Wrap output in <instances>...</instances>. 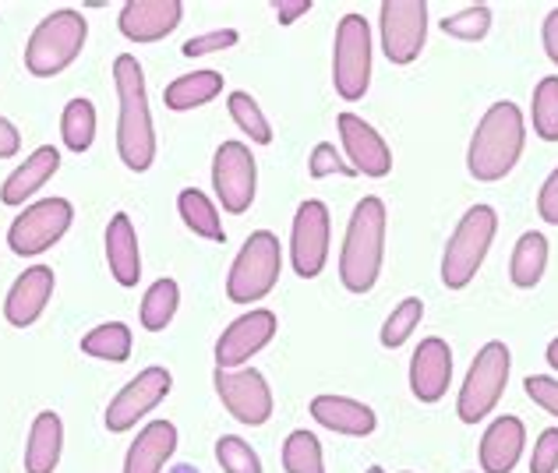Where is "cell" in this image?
<instances>
[{"instance_id": "obj_10", "label": "cell", "mask_w": 558, "mask_h": 473, "mask_svg": "<svg viewBox=\"0 0 558 473\" xmlns=\"http://www.w3.org/2000/svg\"><path fill=\"white\" fill-rule=\"evenodd\" d=\"M213 386L233 421L262 427L272 417V389L255 367H216Z\"/></svg>"}, {"instance_id": "obj_24", "label": "cell", "mask_w": 558, "mask_h": 473, "mask_svg": "<svg viewBox=\"0 0 558 473\" xmlns=\"http://www.w3.org/2000/svg\"><path fill=\"white\" fill-rule=\"evenodd\" d=\"M57 170H61V153H57L53 145H39V149L4 181V187H0V202L25 205V198H33Z\"/></svg>"}, {"instance_id": "obj_18", "label": "cell", "mask_w": 558, "mask_h": 473, "mask_svg": "<svg viewBox=\"0 0 558 473\" xmlns=\"http://www.w3.org/2000/svg\"><path fill=\"white\" fill-rule=\"evenodd\" d=\"M452 378V350L446 339H424L414 350V361H410V389L421 399V403H438L449 389Z\"/></svg>"}, {"instance_id": "obj_38", "label": "cell", "mask_w": 558, "mask_h": 473, "mask_svg": "<svg viewBox=\"0 0 558 473\" xmlns=\"http://www.w3.org/2000/svg\"><path fill=\"white\" fill-rule=\"evenodd\" d=\"M307 173L315 177V181H322V177H357V170L350 167V162H343V156L336 153V145L329 142H318L312 149V159H307Z\"/></svg>"}, {"instance_id": "obj_36", "label": "cell", "mask_w": 558, "mask_h": 473, "mask_svg": "<svg viewBox=\"0 0 558 473\" xmlns=\"http://www.w3.org/2000/svg\"><path fill=\"white\" fill-rule=\"evenodd\" d=\"M492 28V8L488 4H474V8H463L457 14H449L442 22V33L452 39H463V43H477L488 36Z\"/></svg>"}, {"instance_id": "obj_21", "label": "cell", "mask_w": 558, "mask_h": 473, "mask_svg": "<svg viewBox=\"0 0 558 473\" xmlns=\"http://www.w3.org/2000/svg\"><path fill=\"white\" fill-rule=\"evenodd\" d=\"M526 446V427L520 417H498L481 438V470L484 473H512Z\"/></svg>"}, {"instance_id": "obj_43", "label": "cell", "mask_w": 558, "mask_h": 473, "mask_svg": "<svg viewBox=\"0 0 558 473\" xmlns=\"http://www.w3.org/2000/svg\"><path fill=\"white\" fill-rule=\"evenodd\" d=\"M272 11H276L279 25H293L298 19H304L307 11H312V0H276Z\"/></svg>"}, {"instance_id": "obj_47", "label": "cell", "mask_w": 558, "mask_h": 473, "mask_svg": "<svg viewBox=\"0 0 558 473\" xmlns=\"http://www.w3.org/2000/svg\"><path fill=\"white\" fill-rule=\"evenodd\" d=\"M364 473H386V470H381V466H368V470H364Z\"/></svg>"}, {"instance_id": "obj_23", "label": "cell", "mask_w": 558, "mask_h": 473, "mask_svg": "<svg viewBox=\"0 0 558 473\" xmlns=\"http://www.w3.org/2000/svg\"><path fill=\"white\" fill-rule=\"evenodd\" d=\"M107 262L110 276L121 287H138L142 279V255H138V233L131 227L128 213H117L107 227Z\"/></svg>"}, {"instance_id": "obj_25", "label": "cell", "mask_w": 558, "mask_h": 473, "mask_svg": "<svg viewBox=\"0 0 558 473\" xmlns=\"http://www.w3.org/2000/svg\"><path fill=\"white\" fill-rule=\"evenodd\" d=\"M64 449V424L53 410H43L33 421L25 446V473H53Z\"/></svg>"}, {"instance_id": "obj_13", "label": "cell", "mask_w": 558, "mask_h": 473, "mask_svg": "<svg viewBox=\"0 0 558 473\" xmlns=\"http://www.w3.org/2000/svg\"><path fill=\"white\" fill-rule=\"evenodd\" d=\"M329 209L326 202L307 198L301 202L298 216H293V230H290V262L293 272L301 279H315L322 276L329 262Z\"/></svg>"}, {"instance_id": "obj_8", "label": "cell", "mask_w": 558, "mask_h": 473, "mask_svg": "<svg viewBox=\"0 0 558 473\" xmlns=\"http://www.w3.org/2000/svg\"><path fill=\"white\" fill-rule=\"evenodd\" d=\"M509 367H512V357L506 343H488L477 353L457 399V413L463 424H477L498 407V399H502L506 381H509Z\"/></svg>"}, {"instance_id": "obj_27", "label": "cell", "mask_w": 558, "mask_h": 473, "mask_svg": "<svg viewBox=\"0 0 558 473\" xmlns=\"http://www.w3.org/2000/svg\"><path fill=\"white\" fill-rule=\"evenodd\" d=\"M548 269V241L545 233H523L517 247H512V262H509V279L517 283L520 290H531L541 283V276Z\"/></svg>"}, {"instance_id": "obj_1", "label": "cell", "mask_w": 558, "mask_h": 473, "mask_svg": "<svg viewBox=\"0 0 558 473\" xmlns=\"http://www.w3.org/2000/svg\"><path fill=\"white\" fill-rule=\"evenodd\" d=\"M113 82H117V99H121L117 153H121L128 170L145 173L156 159V131H153L149 93H145V71L131 53H121L113 61Z\"/></svg>"}, {"instance_id": "obj_30", "label": "cell", "mask_w": 558, "mask_h": 473, "mask_svg": "<svg viewBox=\"0 0 558 473\" xmlns=\"http://www.w3.org/2000/svg\"><path fill=\"white\" fill-rule=\"evenodd\" d=\"M178 304H181V287L173 279H156L142 298V325L149 332L167 329L173 315H178Z\"/></svg>"}, {"instance_id": "obj_28", "label": "cell", "mask_w": 558, "mask_h": 473, "mask_svg": "<svg viewBox=\"0 0 558 473\" xmlns=\"http://www.w3.org/2000/svg\"><path fill=\"white\" fill-rule=\"evenodd\" d=\"M178 209H181V219L187 223V230L195 237H205V241H216L223 244L227 241V230H223V219H219L216 205L202 195L198 187H184L178 195Z\"/></svg>"}, {"instance_id": "obj_29", "label": "cell", "mask_w": 558, "mask_h": 473, "mask_svg": "<svg viewBox=\"0 0 558 473\" xmlns=\"http://www.w3.org/2000/svg\"><path fill=\"white\" fill-rule=\"evenodd\" d=\"M131 343H135V339H131V329L124 322H102L93 332L82 336V353L110 361V364H124L131 357Z\"/></svg>"}, {"instance_id": "obj_6", "label": "cell", "mask_w": 558, "mask_h": 473, "mask_svg": "<svg viewBox=\"0 0 558 473\" xmlns=\"http://www.w3.org/2000/svg\"><path fill=\"white\" fill-rule=\"evenodd\" d=\"M498 216L492 205H474L460 219V227L452 230L446 255H442V283L449 290H463L470 279L477 276V269L488 258V247L495 241Z\"/></svg>"}, {"instance_id": "obj_7", "label": "cell", "mask_w": 558, "mask_h": 473, "mask_svg": "<svg viewBox=\"0 0 558 473\" xmlns=\"http://www.w3.org/2000/svg\"><path fill=\"white\" fill-rule=\"evenodd\" d=\"M332 85L347 102L364 99L372 85V25L364 14H343L332 43Z\"/></svg>"}, {"instance_id": "obj_4", "label": "cell", "mask_w": 558, "mask_h": 473, "mask_svg": "<svg viewBox=\"0 0 558 473\" xmlns=\"http://www.w3.org/2000/svg\"><path fill=\"white\" fill-rule=\"evenodd\" d=\"M85 36H89V25H85L78 11L64 8V11L47 14L25 43V68L33 71L36 78L61 75V71H68L78 61Z\"/></svg>"}, {"instance_id": "obj_46", "label": "cell", "mask_w": 558, "mask_h": 473, "mask_svg": "<svg viewBox=\"0 0 558 473\" xmlns=\"http://www.w3.org/2000/svg\"><path fill=\"white\" fill-rule=\"evenodd\" d=\"M548 364L558 372V339H551V343H548Z\"/></svg>"}, {"instance_id": "obj_9", "label": "cell", "mask_w": 558, "mask_h": 473, "mask_svg": "<svg viewBox=\"0 0 558 473\" xmlns=\"http://www.w3.org/2000/svg\"><path fill=\"white\" fill-rule=\"evenodd\" d=\"M378 33L389 64H414L428 39V4L424 0H386L378 8Z\"/></svg>"}, {"instance_id": "obj_40", "label": "cell", "mask_w": 558, "mask_h": 473, "mask_svg": "<svg viewBox=\"0 0 558 473\" xmlns=\"http://www.w3.org/2000/svg\"><path fill=\"white\" fill-rule=\"evenodd\" d=\"M555 470H558V427H548V432H541V438L534 441L531 473H555Z\"/></svg>"}, {"instance_id": "obj_17", "label": "cell", "mask_w": 558, "mask_h": 473, "mask_svg": "<svg viewBox=\"0 0 558 473\" xmlns=\"http://www.w3.org/2000/svg\"><path fill=\"white\" fill-rule=\"evenodd\" d=\"M181 0H128L117 25L131 43H159L181 25Z\"/></svg>"}, {"instance_id": "obj_5", "label": "cell", "mask_w": 558, "mask_h": 473, "mask_svg": "<svg viewBox=\"0 0 558 473\" xmlns=\"http://www.w3.org/2000/svg\"><path fill=\"white\" fill-rule=\"evenodd\" d=\"M279 272H283V251H279L276 233L258 230L244 241L241 255L233 258L227 276V298L233 304H258L266 301Z\"/></svg>"}, {"instance_id": "obj_33", "label": "cell", "mask_w": 558, "mask_h": 473, "mask_svg": "<svg viewBox=\"0 0 558 473\" xmlns=\"http://www.w3.org/2000/svg\"><path fill=\"white\" fill-rule=\"evenodd\" d=\"M227 107H230L233 124H238L255 145H269V142H272V128H269V121H266V113H262V107L255 102V96H247V93H230Z\"/></svg>"}, {"instance_id": "obj_22", "label": "cell", "mask_w": 558, "mask_h": 473, "mask_svg": "<svg viewBox=\"0 0 558 473\" xmlns=\"http://www.w3.org/2000/svg\"><path fill=\"white\" fill-rule=\"evenodd\" d=\"M312 417L329 427L336 435H350V438H364L375 432V410L357 403V399L350 396H315L312 399Z\"/></svg>"}, {"instance_id": "obj_14", "label": "cell", "mask_w": 558, "mask_h": 473, "mask_svg": "<svg viewBox=\"0 0 558 473\" xmlns=\"http://www.w3.org/2000/svg\"><path fill=\"white\" fill-rule=\"evenodd\" d=\"M170 389H173V378H170L167 367H145V372H138L121 392L110 399L107 427L113 435L131 432V427H135L145 413L163 403V399L170 396Z\"/></svg>"}, {"instance_id": "obj_3", "label": "cell", "mask_w": 558, "mask_h": 473, "mask_svg": "<svg viewBox=\"0 0 558 473\" xmlns=\"http://www.w3.org/2000/svg\"><path fill=\"white\" fill-rule=\"evenodd\" d=\"M386 258V205L368 195L354 205L340 251V279L350 293H368Z\"/></svg>"}, {"instance_id": "obj_15", "label": "cell", "mask_w": 558, "mask_h": 473, "mask_svg": "<svg viewBox=\"0 0 558 473\" xmlns=\"http://www.w3.org/2000/svg\"><path fill=\"white\" fill-rule=\"evenodd\" d=\"M272 336H276V315L266 312V307H255V312L241 315L216 339V367H241L258 350H266L272 343Z\"/></svg>"}, {"instance_id": "obj_39", "label": "cell", "mask_w": 558, "mask_h": 473, "mask_svg": "<svg viewBox=\"0 0 558 473\" xmlns=\"http://www.w3.org/2000/svg\"><path fill=\"white\" fill-rule=\"evenodd\" d=\"M238 43V33L233 28H216V33H205V36H191L181 53L184 57H205V53H219V50H230Z\"/></svg>"}, {"instance_id": "obj_34", "label": "cell", "mask_w": 558, "mask_h": 473, "mask_svg": "<svg viewBox=\"0 0 558 473\" xmlns=\"http://www.w3.org/2000/svg\"><path fill=\"white\" fill-rule=\"evenodd\" d=\"M534 135L545 142H558V78H541L534 88Z\"/></svg>"}, {"instance_id": "obj_35", "label": "cell", "mask_w": 558, "mask_h": 473, "mask_svg": "<svg viewBox=\"0 0 558 473\" xmlns=\"http://www.w3.org/2000/svg\"><path fill=\"white\" fill-rule=\"evenodd\" d=\"M421 318H424V304H421V298H407V301L386 318V325H381V347H389V350L403 347L407 339L414 336V329L421 325Z\"/></svg>"}, {"instance_id": "obj_26", "label": "cell", "mask_w": 558, "mask_h": 473, "mask_svg": "<svg viewBox=\"0 0 558 473\" xmlns=\"http://www.w3.org/2000/svg\"><path fill=\"white\" fill-rule=\"evenodd\" d=\"M223 93V75L219 71H195V75H181L163 88V102L170 110H195L213 102Z\"/></svg>"}, {"instance_id": "obj_42", "label": "cell", "mask_w": 558, "mask_h": 473, "mask_svg": "<svg viewBox=\"0 0 558 473\" xmlns=\"http://www.w3.org/2000/svg\"><path fill=\"white\" fill-rule=\"evenodd\" d=\"M537 213L545 223L558 227V167L551 170V177L541 184V195H537Z\"/></svg>"}, {"instance_id": "obj_32", "label": "cell", "mask_w": 558, "mask_h": 473, "mask_svg": "<svg viewBox=\"0 0 558 473\" xmlns=\"http://www.w3.org/2000/svg\"><path fill=\"white\" fill-rule=\"evenodd\" d=\"M283 470L287 473H326L322 441L312 432H293L283 441Z\"/></svg>"}, {"instance_id": "obj_41", "label": "cell", "mask_w": 558, "mask_h": 473, "mask_svg": "<svg viewBox=\"0 0 558 473\" xmlns=\"http://www.w3.org/2000/svg\"><path fill=\"white\" fill-rule=\"evenodd\" d=\"M526 396L534 399L541 410H548L551 417H558V378H548V375H531L523 381Z\"/></svg>"}, {"instance_id": "obj_11", "label": "cell", "mask_w": 558, "mask_h": 473, "mask_svg": "<svg viewBox=\"0 0 558 473\" xmlns=\"http://www.w3.org/2000/svg\"><path fill=\"white\" fill-rule=\"evenodd\" d=\"M71 219H75V209H71L68 198H43L36 205L14 219L11 230H8V244L14 255H43L47 247H53L61 237L68 233Z\"/></svg>"}, {"instance_id": "obj_16", "label": "cell", "mask_w": 558, "mask_h": 473, "mask_svg": "<svg viewBox=\"0 0 558 473\" xmlns=\"http://www.w3.org/2000/svg\"><path fill=\"white\" fill-rule=\"evenodd\" d=\"M336 128H340V142H343V149H347L350 167H354L357 173H364V177H386L392 170L389 145H386V138H381L368 121H361L357 113H340Z\"/></svg>"}, {"instance_id": "obj_19", "label": "cell", "mask_w": 558, "mask_h": 473, "mask_svg": "<svg viewBox=\"0 0 558 473\" xmlns=\"http://www.w3.org/2000/svg\"><path fill=\"white\" fill-rule=\"evenodd\" d=\"M53 298V269L47 265H33L25 269L14 287L8 290V301H4V318L14 325V329H28L36 325L39 315L47 312V304Z\"/></svg>"}, {"instance_id": "obj_2", "label": "cell", "mask_w": 558, "mask_h": 473, "mask_svg": "<svg viewBox=\"0 0 558 473\" xmlns=\"http://www.w3.org/2000/svg\"><path fill=\"white\" fill-rule=\"evenodd\" d=\"M523 142H526V128H523L520 107L509 99L495 102V107H488V113L481 117L474 138H470V153H466L470 177L481 184L502 181L520 162Z\"/></svg>"}, {"instance_id": "obj_12", "label": "cell", "mask_w": 558, "mask_h": 473, "mask_svg": "<svg viewBox=\"0 0 558 473\" xmlns=\"http://www.w3.org/2000/svg\"><path fill=\"white\" fill-rule=\"evenodd\" d=\"M213 187H216V198L223 202V209L230 216H241L252 209L255 187H258V170H255L252 149H247L244 142H223L216 149Z\"/></svg>"}, {"instance_id": "obj_45", "label": "cell", "mask_w": 558, "mask_h": 473, "mask_svg": "<svg viewBox=\"0 0 558 473\" xmlns=\"http://www.w3.org/2000/svg\"><path fill=\"white\" fill-rule=\"evenodd\" d=\"M541 39H545L548 57L558 64V8H551V11H548L545 25H541Z\"/></svg>"}, {"instance_id": "obj_37", "label": "cell", "mask_w": 558, "mask_h": 473, "mask_svg": "<svg viewBox=\"0 0 558 473\" xmlns=\"http://www.w3.org/2000/svg\"><path fill=\"white\" fill-rule=\"evenodd\" d=\"M216 463L223 466V473H262L258 452L238 435H223L216 441Z\"/></svg>"}, {"instance_id": "obj_20", "label": "cell", "mask_w": 558, "mask_h": 473, "mask_svg": "<svg viewBox=\"0 0 558 473\" xmlns=\"http://www.w3.org/2000/svg\"><path fill=\"white\" fill-rule=\"evenodd\" d=\"M173 452H178V427L170 421H153L131 441L124 456V473H163Z\"/></svg>"}, {"instance_id": "obj_31", "label": "cell", "mask_w": 558, "mask_h": 473, "mask_svg": "<svg viewBox=\"0 0 558 473\" xmlns=\"http://www.w3.org/2000/svg\"><path fill=\"white\" fill-rule=\"evenodd\" d=\"M61 135L71 153H85L96 138V107L89 99H71L61 117Z\"/></svg>"}, {"instance_id": "obj_44", "label": "cell", "mask_w": 558, "mask_h": 473, "mask_svg": "<svg viewBox=\"0 0 558 473\" xmlns=\"http://www.w3.org/2000/svg\"><path fill=\"white\" fill-rule=\"evenodd\" d=\"M22 149V135H19V128H14L8 117H0V159H11V156H19Z\"/></svg>"}]
</instances>
